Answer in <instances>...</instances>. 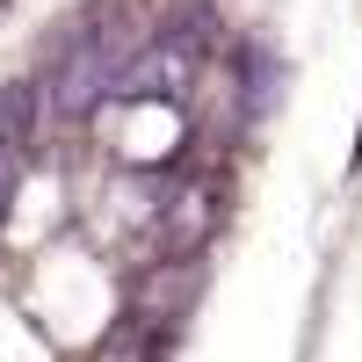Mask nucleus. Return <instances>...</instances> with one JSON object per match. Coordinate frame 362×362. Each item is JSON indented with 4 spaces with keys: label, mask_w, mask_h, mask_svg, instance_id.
Listing matches in <instances>:
<instances>
[{
    "label": "nucleus",
    "mask_w": 362,
    "mask_h": 362,
    "mask_svg": "<svg viewBox=\"0 0 362 362\" xmlns=\"http://www.w3.org/2000/svg\"><path fill=\"white\" fill-rule=\"evenodd\" d=\"M210 225H218V203H210V189H181V196H174V210L160 218L167 254H174V261H189L203 239H210Z\"/></svg>",
    "instance_id": "nucleus-1"
},
{
    "label": "nucleus",
    "mask_w": 362,
    "mask_h": 362,
    "mask_svg": "<svg viewBox=\"0 0 362 362\" xmlns=\"http://www.w3.org/2000/svg\"><path fill=\"white\" fill-rule=\"evenodd\" d=\"M15 189H22V145L0 138V218L15 210Z\"/></svg>",
    "instance_id": "nucleus-2"
}]
</instances>
